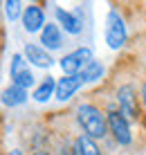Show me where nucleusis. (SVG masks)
Segmentation results:
<instances>
[{
    "instance_id": "f03ea898",
    "label": "nucleus",
    "mask_w": 146,
    "mask_h": 155,
    "mask_svg": "<svg viewBox=\"0 0 146 155\" xmlns=\"http://www.w3.org/2000/svg\"><path fill=\"white\" fill-rule=\"evenodd\" d=\"M128 41V29L124 23V16L117 9H110L106 16V43L110 50H119Z\"/></svg>"
},
{
    "instance_id": "9b49d317",
    "label": "nucleus",
    "mask_w": 146,
    "mask_h": 155,
    "mask_svg": "<svg viewBox=\"0 0 146 155\" xmlns=\"http://www.w3.org/2000/svg\"><path fill=\"white\" fill-rule=\"evenodd\" d=\"M81 79L79 77H63V79H58L56 81V97L58 101H68V99H72V94L77 92V90L81 88Z\"/></svg>"
},
{
    "instance_id": "f257e3e1",
    "label": "nucleus",
    "mask_w": 146,
    "mask_h": 155,
    "mask_svg": "<svg viewBox=\"0 0 146 155\" xmlns=\"http://www.w3.org/2000/svg\"><path fill=\"white\" fill-rule=\"evenodd\" d=\"M77 121L83 130V135L92 137V140H104L108 135V115L101 113V108H97L95 104H79L77 106Z\"/></svg>"
},
{
    "instance_id": "0eeeda50",
    "label": "nucleus",
    "mask_w": 146,
    "mask_h": 155,
    "mask_svg": "<svg viewBox=\"0 0 146 155\" xmlns=\"http://www.w3.org/2000/svg\"><path fill=\"white\" fill-rule=\"evenodd\" d=\"M23 27H25V31H29V34L43 31V27H45V12H43L38 5L25 7V12H23Z\"/></svg>"
},
{
    "instance_id": "423d86ee",
    "label": "nucleus",
    "mask_w": 146,
    "mask_h": 155,
    "mask_svg": "<svg viewBox=\"0 0 146 155\" xmlns=\"http://www.w3.org/2000/svg\"><path fill=\"white\" fill-rule=\"evenodd\" d=\"M108 128H110L112 137L119 146H128L133 142V133H131V124L128 119L124 117L119 110H110L108 113Z\"/></svg>"
},
{
    "instance_id": "39448f33",
    "label": "nucleus",
    "mask_w": 146,
    "mask_h": 155,
    "mask_svg": "<svg viewBox=\"0 0 146 155\" xmlns=\"http://www.w3.org/2000/svg\"><path fill=\"white\" fill-rule=\"evenodd\" d=\"M90 61H95L92 50L90 47H77V50H72L70 54H65L61 58V70L65 77H79Z\"/></svg>"
},
{
    "instance_id": "20e7f679",
    "label": "nucleus",
    "mask_w": 146,
    "mask_h": 155,
    "mask_svg": "<svg viewBox=\"0 0 146 155\" xmlns=\"http://www.w3.org/2000/svg\"><path fill=\"white\" fill-rule=\"evenodd\" d=\"M9 79H12V85H18V88H32L34 85V74L29 70V61L25 58V54L16 52L12 56V63H9Z\"/></svg>"
},
{
    "instance_id": "dca6fc26",
    "label": "nucleus",
    "mask_w": 146,
    "mask_h": 155,
    "mask_svg": "<svg viewBox=\"0 0 146 155\" xmlns=\"http://www.w3.org/2000/svg\"><path fill=\"white\" fill-rule=\"evenodd\" d=\"M2 7H5L7 18H9V20H16V18H18V14H20V7H23V5H20L18 0H5Z\"/></svg>"
},
{
    "instance_id": "f8f14e48",
    "label": "nucleus",
    "mask_w": 146,
    "mask_h": 155,
    "mask_svg": "<svg viewBox=\"0 0 146 155\" xmlns=\"http://www.w3.org/2000/svg\"><path fill=\"white\" fill-rule=\"evenodd\" d=\"M72 148H74V155H101L99 146H97L95 140L88 137V135H79L77 140H74Z\"/></svg>"
},
{
    "instance_id": "7ed1b4c3",
    "label": "nucleus",
    "mask_w": 146,
    "mask_h": 155,
    "mask_svg": "<svg viewBox=\"0 0 146 155\" xmlns=\"http://www.w3.org/2000/svg\"><path fill=\"white\" fill-rule=\"evenodd\" d=\"M142 94H137V88L133 83H126L117 90V104H119V113L126 117L128 121L139 119V99Z\"/></svg>"
},
{
    "instance_id": "ddd939ff",
    "label": "nucleus",
    "mask_w": 146,
    "mask_h": 155,
    "mask_svg": "<svg viewBox=\"0 0 146 155\" xmlns=\"http://www.w3.org/2000/svg\"><path fill=\"white\" fill-rule=\"evenodd\" d=\"M27 101V90L18 88V85H9V88L2 90V104L5 106H20Z\"/></svg>"
},
{
    "instance_id": "4468645a",
    "label": "nucleus",
    "mask_w": 146,
    "mask_h": 155,
    "mask_svg": "<svg viewBox=\"0 0 146 155\" xmlns=\"http://www.w3.org/2000/svg\"><path fill=\"white\" fill-rule=\"evenodd\" d=\"M52 94H56V81H54L52 77H47L45 81H43L38 88L34 90V94H32V97H34V101H38V104H45Z\"/></svg>"
},
{
    "instance_id": "f3484780",
    "label": "nucleus",
    "mask_w": 146,
    "mask_h": 155,
    "mask_svg": "<svg viewBox=\"0 0 146 155\" xmlns=\"http://www.w3.org/2000/svg\"><path fill=\"white\" fill-rule=\"evenodd\" d=\"M142 104H144V110H146V83L142 85Z\"/></svg>"
},
{
    "instance_id": "9d476101",
    "label": "nucleus",
    "mask_w": 146,
    "mask_h": 155,
    "mask_svg": "<svg viewBox=\"0 0 146 155\" xmlns=\"http://www.w3.org/2000/svg\"><path fill=\"white\" fill-rule=\"evenodd\" d=\"M56 20H58V27H63L68 31V34H81V29H83V23H81L79 16L65 12L63 7H56Z\"/></svg>"
},
{
    "instance_id": "a211bd4d",
    "label": "nucleus",
    "mask_w": 146,
    "mask_h": 155,
    "mask_svg": "<svg viewBox=\"0 0 146 155\" xmlns=\"http://www.w3.org/2000/svg\"><path fill=\"white\" fill-rule=\"evenodd\" d=\"M9 155H20V151H12V153H9Z\"/></svg>"
},
{
    "instance_id": "6e6552de",
    "label": "nucleus",
    "mask_w": 146,
    "mask_h": 155,
    "mask_svg": "<svg viewBox=\"0 0 146 155\" xmlns=\"http://www.w3.org/2000/svg\"><path fill=\"white\" fill-rule=\"evenodd\" d=\"M23 54H25L27 61H29L32 65H36V68H50V65H52V56H50V52H47L45 47H41V45L27 43L25 50H23Z\"/></svg>"
},
{
    "instance_id": "2eb2a0df",
    "label": "nucleus",
    "mask_w": 146,
    "mask_h": 155,
    "mask_svg": "<svg viewBox=\"0 0 146 155\" xmlns=\"http://www.w3.org/2000/svg\"><path fill=\"white\" fill-rule=\"evenodd\" d=\"M104 77V65H101V61H90L88 65L83 68V72L79 74V79L83 83H92V81H99V79Z\"/></svg>"
},
{
    "instance_id": "1a4fd4ad",
    "label": "nucleus",
    "mask_w": 146,
    "mask_h": 155,
    "mask_svg": "<svg viewBox=\"0 0 146 155\" xmlns=\"http://www.w3.org/2000/svg\"><path fill=\"white\" fill-rule=\"evenodd\" d=\"M41 43L45 45V50H58L63 45V31L56 23H47L41 31Z\"/></svg>"
}]
</instances>
